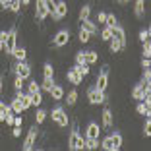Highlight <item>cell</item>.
I'll return each mask as SVG.
<instances>
[{
	"label": "cell",
	"mask_w": 151,
	"mask_h": 151,
	"mask_svg": "<svg viewBox=\"0 0 151 151\" xmlns=\"http://www.w3.org/2000/svg\"><path fill=\"white\" fill-rule=\"evenodd\" d=\"M0 50H4V39H0Z\"/></svg>",
	"instance_id": "52"
},
{
	"label": "cell",
	"mask_w": 151,
	"mask_h": 151,
	"mask_svg": "<svg viewBox=\"0 0 151 151\" xmlns=\"http://www.w3.org/2000/svg\"><path fill=\"white\" fill-rule=\"evenodd\" d=\"M12 54L16 56V60H25L27 58V50L23 49V47H16V49L12 50Z\"/></svg>",
	"instance_id": "23"
},
{
	"label": "cell",
	"mask_w": 151,
	"mask_h": 151,
	"mask_svg": "<svg viewBox=\"0 0 151 151\" xmlns=\"http://www.w3.org/2000/svg\"><path fill=\"white\" fill-rule=\"evenodd\" d=\"M41 103H43V95H41V91L31 93V107H41Z\"/></svg>",
	"instance_id": "28"
},
{
	"label": "cell",
	"mask_w": 151,
	"mask_h": 151,
	"mask_svg": "<svg viewBox=\"0 0 151 151\" xmlns=\"http://www.w3.org/2000/svg\"><path fill=\"white\" fill-rule=\"evenodd\" d=\"M105 25H107V27H114V25H118V22H116V16H114V14H107Z\"/></svg>",
	"instance_id": "33"
},
{
	"label": "cell",
	"mask_w": 151,
	"mask_h": 151,
	"mask_svg": "<svg viewBox=\"0 0 151 151\" xmlns=\"http://www.w3.org/2000/svg\"><path fill=\"white\" fill-rule=\"evenodd\" d=\"M12 136L14 138H19L22 136V126H12Z\"/></svg>",
	"instance_id": "45"
},
{
	"label": "cell",
	"mask_w": 151,
	"mask_h": 151,
	"mask_svg": "<svg viewBox=\"0 0 151 151\" xmlns=\"http://www.w3.org/2000/svg\"><path fill=\"white\" fill-rule=\"evenodd\" d=\"M18 47V29L16 27H12L8 31V35H6L4 39V52L6 54H12V50Z\"/></svg>",
	"instance_id": "2"
},
{
	"label": "cell",
	"mask_w": 151,
	"mask_h": 151,
	"mask_svg": "<svg viewBox=\"0 0 151 151\" xmlns=\"http://www.w3.org/2000/svg\"><path fill=\"white\" fill-rule=\"evenodd\" d=\"M143 136H145V138H149V136H151V120H149V116H145V124H143Z\"/></svg>",
	"instance_id": "38"
},
{
	"label": "cell",
	"mask_w": 151,
	"mask_h": 151,
	"mask_svg": "<svg viewBox=\"0 0 151 151\" xmlns=\"http://www.w3.org/2000/svg\"><path fill=\"white\" fill-rule=\"evenodd\" d=\"M6 111H8V105L4 101H0V122H4L6 118Z\"/></svg>",
	"instance_id": "42"
},
{
	"label": "cell",
	"mask_w": 151,
	"mask_h": 151,
	"mask_svg": "<svg viewBox=\"0 0 151 151\" xmlns=\"http://www.w3.org/2000/svg\"><path fill=\"white\" fill-rule=\"evenodd\" d=\"M142 54H143V58H149V56H151V45H149V41H143Z\"/></svg>",
	"instance_id": "40"
},
{
	"label": "cell",
	"mask_w": 151,
	"mask_h": 151,
	"mask_svg": "<svg viewBox=\"0 0 151 151\" xmlns=\"http://www.w3.org/2000/svg\"><path fill=\"white\" fill-rule=\"evenodd\" d=\"M66 78H68V81H70L72 85H80L81 81H83V78H81V76L78 74V72H76V68H72V70H68Z\"/></svg>",
	"instance_id": "13"
},
{
	"label": "cell",
	"mask_w": 151,
	"mask_h": 151,
	"mask_svg": "<svg viewBox=\"0 0 151 151\" xmlns=\"http://www.w3.org/2000/svg\"><path fill=\"white\" fill-rule=\"evenodd\" d=\"M37 91H41V85L37 83V81H29V83H27V93L31 95V93H37Z\"/></svg>",
	"instance_id": "35"
},
{
	"label": "cell",
	"mask_w": 151,
	"mask_h": 151,
	"mask_svg": "<svg viewBox=\"0 0 151 151\" xmlns=\"http://www.w3.org/2000/svg\"><path fill=\"white\" fill-rule=\"evenodd\" d=\"M109 45H111V52H120V50L126 49V43H122V41H118V39H111Z\"/></svg>",
	"instance_id": "21"
},
{
	"label": "cell",
	"mask_w": 151,
	"mask_h": 151,
	"mask_svg": "<svg viewBox=\"0 0 151 151\" xmlns=\"http://www.w3.org/2000/svg\"><path fill=\"white\" fill-rule=\"evenodd\" d=\"M111 142H112V147H114V151H118L120 147H122V136H120L118 132H114L111 136Z\"/></svg>",
	"instance_id": "24"
},
{
	"label": "cell",
	"mask_w": 151,
	"mask_h": 151,
	"mask_svg": "<svg viewBox=\"0 0 151 151\" xmlns=\"http://www.w3.org/2000/svg\"><path fill=\"white\" fill-rule=\"evenodd\" d=\"M101 147L103 149H107V151H114V147H112V142H111V136H109V138H105L101 142Z\"/></svg>",
	"instance_id": "39"
},
{
	"label": "cell",
	"mask_w": 151,
	"mask_h": 151,
	"mask_svg": "<svg viewBox=\"0 0 151 151\" xmlns=\"http://www.w3.org/2000/svg\"><path fill=\"white\" fill-rule=\"evenodd\" d=\"M85 149H91V151H93V149H97V147H99V139H87V138H85Z\"/></svg>",
	"instance_id": "36"
},
{
	"label": "cell",
	"mask_w": 151,
	"mask_h": 151,
	"mask_svg": "<svg viewBox=\"0 0 151 151\" xmlns=\"http://www.w3.org/2000/svg\"><path fill=\"white\" fill-rule=\"evenodd\" d=\"M23 78H19V76H16V80H14V89H16V91H22L23 89Z\"/></svg>",
	"instance_id": "41"
},
{
	"label": "cell",
	"mask_w": 151,
	"mask_h": 151,
	"mask_svg": "<svg viewBox=\"0 0 151 151\" xmlns=\"http://www.w3.org/2000/svg\"><path fill=\"white\" fill-rule=\"evenodd\" d=\"M136 111H138V114H142V116H149V114H151V109L147 107L143 101L138 103V109H136Z\"/></svg>",
	"instance_id": "25"
},
{
	"label": "cell",
	"mask_w": 151,
	"mask_h": 151,
	"mask_svg": "<svg viewBox=\"0 0 151 151\" xmlns=\"http://www.w3.org/2000/svg\"><path fill=\"white\" fill-rule=\"evenodd\" d=\"M83 145H85V139L80 136L78 128L72 130L70 138H68V149H72V151H80V149H83Z\"/></svg>",
	"instance_id": "1"
},
{
	"label": "cell",
	"mask_w": 151,
	"mask_h": 151,
	"mask_svg": "<svg viewBox=\"0 0 151 151\" xmlns=\"http://www.w3.org/2000/svg\"><path fill=\"white\" fill-rule=\"evenodd\" d=\"M109 74H111V68L105 64V66L101 68V72H99V76H97V81H95V87H97L99 91H105V89H107V85H109Z\"/></svg>",
	"instance_id": "3"
},
{
	"label": "cell",
	"mask_w": 151,
	"mask_h": 151,
	"mask_svg": "<svg viewBox=\"0 0 151 151\" xmlns=\"http://www.w3.org/2000/svg\"><path fill=\"white\" fill-rule=\"evenodd\" d=\"M87 99H89L91 105H103L107 97H105V91H99L97 87H91L87 91Z\"/></svg>",
	"instance_id": "6"
},
{
	"label": "cell",
	"mask_w": 151,
	"mask_h": 151,
	"mask_svg": "<svg viewBox=\"0 0 151 151\" xmlns=\"http://www.w3.org/2000/svg\"><path fill=\"white\" fill-rule=\"evenodd\" d=\"M14 72H16V76H19V78L27 80V78L31 76V66H29L25 60H18V64L14 66Z\"/></svg>",
	"instance_id": "9"
},
{
	"label": "cell",
	"mask_w": 151,
	"mask_h": 151,
	"mask_svg": "<svg viewBox=\"0 0 151 151\" xmlns=\"http://www.w3.org/2000/svg\"><path fill=\"white\" fill-rule=\"evenodd\" d=\"M23 124V118L22 116H16V118H14V126H22Z\"/></svg>",
	"instance_id": "48"
},
{
	"label": "cell",
	"mask_w": 151,
	"mask_h": 151,
	"mask_svg": "<svg viewBox=\"0 0 151 151\" xmlns=\"http://www.w3.org/2000/svg\"><path fill=\"white\" fill-rule=\"evenodd\" d=\"M68 43H70V31H68V29L58 31L56 35L52 37V41H50V45H52V47H58V49L64 47V45H68Z\"/></svg>",
	"instance_id": "5"
},
{
	"label": "cell",
	"mask_w": 151,
	"mask_h": 151,
	"mask_svg": "<svg viewBox=\"0 0 151 151\" xmlns=\"http://www.w3.org/2000/svg\"><path fill=\"white\" fill-rule=\"evenodd\" d=\"M54 85V78H43V83H41V89L43 91H50V87Z\"/></svg>",
	"instance_id": "29"
},
{
	"label": "cell",
	"mask_w": 151,
	"mask_h": 151,
	"mask_svg": "<svg viewBox=\"0 0 151 151\" xmlns=\"http://www.w3.org/2000/svg\"><path fill=\"white\" fill-rule=\"evenodd\" d=\"M105 19H107V14H105V12H99L97 14V22L99 23H105Z\"/></svg>",
	"instance_id": "47"
},
{
	"label": "cell",
	"mask_w": 151,
	"mask_h": 151,
	"mask_svg": "<svg viewBox=\"0 0 151 151\" xmlns=\"http://www.w3.org/2000/svg\"><path fill=\"white\" fill-rule=\"evenodd\" d=\"M74 68H76V72H78L81 78H85V76L89 74V64H85V62H83V64H76Z\"/></svg>",
	"instance_id": "26"
},
{
	"label": "cell",
	"mask_w": 151,
	"mask_h": 151,
	"mask_svg": "<svg viewBox=\"0 0 151 151\" xmlns=\"http://www.w3.org/2000/svg\"><path fill=\"white\" fill-rule=\"evenodd\" d=\"M76 101H78V91L72 89L70 93L66 95V103H68V105H76Z\"/></svg>",
	"instance_id": "34"
},
{
	"label": "cell",
	"mask_w": 151,
	"mask_h": 151,
	"mask_svg": "<svg viewBox=\"0 0 151 151\" xmlns=\"http://www.w3.org/2000/svg\"><path fill=\"white\" fill-rule=\"evenodd\" d=\"M116 2H118V4H128L130 0H116Z\"/></svg>",
	"instance_id": "51"
},
{
	"label": "cell",
	"mask_w": 151,
	"mask_h": 151,
	"mask_svg": "<svg viewBox=\"0 0 151 151\" xmlns=\"http://www.w3.org/2000/svg\"><path fill=\"white\" fill-rule=\"evenodd\" d=\"M149 35H151V31L149 29H142V31H139V41H149Z\"/></svg>",
	"instance_id": "43"
},
{
	"label": "cell",
	"mask_w": 151,
	"mask_h": 151,
	"mask_svg": "<svg viewBox=\"0 0 151 151\" xmlns=\"http://www.w3.org/2000/svg\"><path fill=\"white\" fill-rule=\"evenodd\" d=\"M149 66H151L149 58H143V60H142V68H143V70H145V68H149Z\"/></svg>",
	"instance_id": "49"
},
{
	"label": "cell",
	"mask_w": 151,
	"mask_h": 151,
	"mask_svg": "<svg viewBox=\"0 0 151 151\" xmlns=\"http://www.w3.org/2000/svg\"><path fill=\"white\" fill-rule=\"evenodd\" d=\"M50 118H52L58 126H62V128H66V126H68V114L64 112V109H60V107L52 109V112H50Z\"/></svg>",
	"instance_id": "4"
},
{
	"label": "cell",
	"mask_w": 151,
	"mask_h": 151,
	"mask_svg": "<svg viewBox=\"0 0 151 151\" xmlns=\"http://www.w3.org/2000/svg\"><path fill=\"white\" fill-rule=\"evenodd\" d=\"M145 89H147V87L142 83V81H139V83L134 87V91H132V99H136V101H142L143 95H145Z\"/></svg>",
	"instance_id": "15"
},
{
	"label": "cell",
	"mask_w": 151,
	"mask_h": 151,
	"mask_svg": "<svg viewBox=\"0 0 151 151\" xmlns=\"http://www.w3.org/2000/svg\"><path fill=\"white\" fill-rule=\"evenodd\" d=\"M143 14H145V0H136V4H134V16L136 18H143Z\"/></svg>",
	"instance_id": "16"
},
{
	"label": "cell",
	"mask_w": 151,
	"mask_h": 151,
	"mask_svg": "<svg viewBox=\"0 0 151 151\" xmlns=\"http://www.w3.org/2000/svg\"><path fill=\"white\" fill-rule=\"evenodd\" d=\"M47 114H49L47 111H43V109H37V112H35V122H37V124H41V122H45V118H47Z\"/></svg>",
	"instance_id": "31"
},
{
	"label": "cell",
	"mask_w": 151,
	"mask_h": 151,
	"mask_svg": "<svg viewBox=\"0 0 151 151\" xmlns=\"http://www.w3.org/2000/svg\"><path fill=\"white\" fill-rule=\"evenodd\" d=\"M101 39L103 41H111L112 39V27H107V25H105V29L101 31Z\"/></svg>",
	"instance_id": "32"
},
{
	"label": "cell",
	"mask_w": 151,
	"mask_h": 151,
	"mask_svg": "<svg viewBox=\"0 0 151 151\" xmlns=\"http://www.w3.org/2000/svg\"><path fill=\"white\" fill-rule=\"evenodd\" d=\"M50 16H52L54 22H60L64 16H68V4L64 2V0H58L56 6H54V12L50 14Z\"/></svg>",
	"instance_id": "8"
},
{
	"label": "cell",
	"mask_w": 151,
	"mask_h": 151,
	"mask_svg": "<svg viewBox=\"0 0 151 151\" xmlns=\"http://www.w3.org/2000/svg\"><path fill=\"white\" fill-rule=\"evenodd\" d=\"M37 134H39L37 126H31V128H29V132H27V136H25V142H23V149H25V151H31L33 147H35Z\"/></svg>",
	"instance_id": "7"
},
{
	"label": "cell",
	"mask_w": 151,
	"mask_h": 151,
	"mask_svg": "<svg viewBox=\"0 0 151 151\" xmlns=\"http://www.w3.org/2000/svg\"><path fill=\"white\" fill-rule=\"evenodd\" d=\"M91 37H93L91 33H87L85 29H80V35H78V39H80L81 43H89V39H91Z\"/></svg>",
	"instance_id": "37"
},
{
	"label": "cell",
	"mask_w": 151,
	"mask_h": 151,
	"mask_svg": "<svg viewBox=\"0 0 151 151\" xmlns=\"http://www.w3.org/2000/svg\"><path fill=\"white\" fill-rule=\"evenodd\" d=\"M83 58H85V64H95L99 60V54H97V50H85L83 52Z\"/></svg>",
	"instance_id": "19"
},
{
	"label": "cell",
	"mask_w": 151,
	"mask_h": 151,
	"mask_svg": "<svg viewBox=\"0 0 151 151\" xmlns=\"http://www.w3.org/2000/svg\"><path fill=\"white\" fill-rule=\"evenodd\" d=\"M49 93H50V97H52L54 101H60V99H64V89L60 87V85H56V83H54L52 87H50Z\"/></svg>",
	"instance_id": "18"
},
{
	"label": "cell",
	"mask_w": 151,
	"mask_h": 151,
	"mask_svg": "<svg viewBox=\"0 0 151 151\" xmlns=\"http://www.w3.org/2000/svg\"><path fill=\"white\" fill-rule=\"evenodd\" d=\"M99 134H101V128H99L97 122H91L85 130V138L87 139H99Z\"/></svg>",
	"instance_id": "11"
},
{
	"label": "cell",
	"mask_w": 151,
	"mask_h": 151,
	"mask_svg": "<svg viewBox=\"0 0 151 151\" xmlns=\"http://www.w3.org/2000/svg\"><path fill=\"white\" fill-rule=\"evenodd\" d=\"M43 76L45 78H54V68H52V64H45L43 66Z\"/></svg>",
	"instance_id": "30"
},
{
	"label": "cell",
	"mask_w": 151,
	"mask_h": 151,
	"mask_svg": "<svg viewBox=\"0 0 151 151\" xmlns=\"http://www.w3.org/2000/svg\"><path fill=\"white\" fill-rule=\"evenodd\" d=\"M2 87H4V76L0 74V93H2Z\"/></svg>",
	"instance_id": "50"
},
{
	"label": "cell",
	"mask_w": 151,
	"mask_h": 151,
	"mask_svg": "<svg viewBox=\"0 0 151 151\" xmlns=\"http://www.w3.org/2000/svg\"><path fill=\"white\" fill-rule=\"evenodd\" d=\"M83 62H85V58H83V50H81V52L76 54V64H83Z\"/></svg>",
	"instance_id": "46"
},
{
	"label": "cell",
	"mask_w": 151,
	"mask_h": 151,
	"mask_svg": "<svg viewBox=\"0 0 151 151\" xmlns=\"http://www.w3.org/2000/svg\"><path fill=\"white\" fill-rule=\"evenodd\" d=\"M81 29H85V31H87V33H91V35H97V33H99V27L97 25H95V22H91V19H81Z\"/></svg>",
	"instance_id": "12"
},
{
	"label": "cell",
	"mask_w": 151,
	"mask_h": 151,
	"mask_svg": "<svg viewBox=\"0 0 151 151\" xmlns=\"http://www.w3.org/2000/svg\"><path fill=\"white\" fill-rule=\"evenodd\" d=\"M10 109L14 111V114H22V112H23V105H22V101H19L18 97L12 99V103H10Z\"/></svg>",
	"instance_id": "22"
},
{
	"label": "cell",
	"mask_w": 151,
	"mask_h": 151,
	"mask_svg": "<svg viewBox=\"0 0 151 151\" xmlns=\"http://www.w3.org/2000/svg\"><path fill=\"white\" fill-rule=\"evenodd\" d=\"M103 128L105 130L112 128V112H111V109H105V111H103Z\"/></svg>",
	"instance_id": "17"
},
{
	"label": "cell",
	"mask_w": 151,
	"mask_h": 151,
	"mask_svg": "<svg viewBox=\"0 0 151 151\" xmlns=\"http://www.w3.org/2000/svg\"><path fill=\"white\" fill-rule=\"evenodd\" d=\"M89 16H91V4H83L80 10V22L81 19H87Z\"/></svg>",
	"instance_id": "27"
},
{
	"label": "cell",
	"mask_w": 151,
	"mask_h": 151,
	"mask_svg": "<svg viewBox=\"0 0 151 151\" xmlns=\"http://www.w3.org/2000/svg\"><path fill=\"white\" fill-rule=\"evenodd\" d=\"M112 39H118V41H122V43H126V31L120 25H114L112 27Z\"/></svg>",
	"instance_id": "20"
},
{
	"label": "cell",
	"mask_w": 151,
	"mask_h": 151,
	"mask_svg": "<svg viewBox=\"0 0 151 151\" xmlns=\"http://www.w3.org/2000/svg\"><path fill=\"white\" fill-rule=\"evenodd\" d=\"M35 18L39 19V22H45V19L49 18V10H47L45 0H37L35 2Z\"/></svg>",
	"instance_id": "10"
},
{
	"label": "cell",
	"mask_w": 151,
	"mask_h": 151,
	"mask_svg": "<svg viewBox=\"0 0 151 151\" xmlns=\"http://www.w3.org/2000/svg\"><path fill=\"white\" fill-rule=\"evenodd\" d=\"M45 4H47V10H49V16L54 12V6H56V0H45Z\"/></svg>",
	"instance_id": "44"
},
{
	"label": "cell",
	"mask_w": 151,
	"mask_h": 151,
	"mask_svg": "<svg viewBox=\"0 0 151 151\" xmlns=\"http://www.w3.org/2000/svg\"><path fill=\"white\" fill-rule=\"evenodd\" d=\"M16 97L22 101L23 111H27V109L31 107V95H29V93H23V91H16Z\"/></svg>",
	"instance_id": "14"
}]
</instances>
